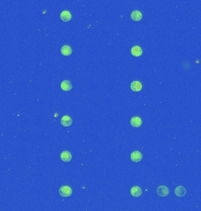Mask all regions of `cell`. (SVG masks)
Returning a JSON list of instances; mask_svg holds the SVG:
<instances>
[{
	"label": "cell",
	"instance_id": "cell-12",
	"mask_svg": "<svg viewBox=\"0 0 201 211\" xmlns=\"http://www.w3.org/2000/svg\"><path fill=\"white\" fill-rule=\"evenodd\" d=\"M61 123L64 127H69L72 123V120L69 116H64L61 119Z\"/></svg>",
	"mask_w": 201,
	"mask_h": 211
},
{
	"label": "cell",
	"instance_id": "cell-13",
	"mask_svg": "<svg viewBox=\"0 0 201 211\" xmlns=\"http://www.w3.org/2000/svg\"><path fill=\"white\" fill-rule=\"evenodd\" d=\"M60 18L62 21H63L64 22H68L71 19L72 15L69 11H63L60 14Z\"/></svg>",
	"mask_w": 201,
	"mask_h": 211
},
{
	"label": "cell",
	"instance_id": "cell-14",
	"mask_svg": "<svg viewBox=\"0 0 201 211\" xmlns=\"http://www.w3.org/2000/svg\"><path fill=\"white\" fill-rule=\"evenodd\" d=\"M131 17L132 19L134 21H139L142 18V15L141 13L139 11H138V10L134 11L131 13Z\"/></svg>",
	"mask_w": 201,
	"mask_h": 211
},
{
	"label": "cell",
	"instance_id": "cell-5",
	"mask_svg": "<svg viewBox=\"0 0 201 211\" xmlns=\"http://www.w3.org/2000/svg\"><path fill=\"white\" fill-rule=\"evenodd\" d=\"M142 123V119L138 116L133 117L131 119V124L134 127H139Z\"/></svg>",
	"mask_w": 201,
	"mask_h": 211
},
{
	"label": "cell",
	"instance_id": "cell-10",
	"mask_svg": "<svg viewBox=\"0 0 201 211\" xmlns=\"http://www.w3.org/2000/svg\"><path fill=\"white\" fill-rule=\"evenodd\" d=\"M142 88V84L139 81H134L131 84V89L133 92H140Z\"/></svg>",
	"mask_w": 201,
	"mask_h": 211
},
{
	"label": "cell",
	"instance_id": "cell-11",
	"mask_svg": "<svg viewBox=\"0 0 201 211\" xmlns=\"http://www.w3.org/2000/svg\"><path fill=\"white\" fill-rule=\"evenodd\" d=\"M61 52L64 56H69L72 53V49L68 45H65L61 48Z\"/></svg>",
	"mask_w": 201,
	"mask_h": 211
},
{
	"label": "cell",
	"instance_id": "cell-6",
	"mask_svg": "<svg viewBox=\"0 0 201 211\" xmlns=\"http://www.w3.org/2000/svg\"><path fill=\"white\" fill-rule=\"evenodd\" d=\"M186 194V189L181 185H179L175 189V194L178 197H183Z\"/></svg>",
	"mask_w": 201,
	"mask_h": 211
},
{
	"label": "cell",
	"instance_id": "cell-7",
	"mask_svg": "<svg viewBox=\"0 0 201 211\" xmlns=\"http://www.w3.org/2000/svg\"><path fill=\"white\" fill-rule=\"evenodd\" d=\"M131 54L135 57H139L142 55L143 51L139 46H134L131 48Z\"/></svg>",
	"mask_w": 201,
	"mask_h": 211
},
{
	"label": "cell",
	"instance_id": "cell-8",
	"mask_svg": "<svg viewBox=\"0 0 201 211\" xmlns=\"http://www.w3.org/2000/svg\"><path fill=\"white\" fill-rule=\"evenodd\" d=\"M60 158L63 162H69L72 159V155L68 151H64L60 155Z\"/></svg>",
	"mask_w": 201,
	"mask_h": 211
},
{
	"label": "cell",
	"instance_id": "cell-4",
	"mask_svg": "<svg viewBox=\"0 0 201 211\" xmlns=\"http://www.w3.org/2000/svg\"><path fill=\"white\" fill-rule=\"evenodd\" d=\"M61 88L62 90L64 92L70 91L72 88V85L69 80H63L61 83Z\"/></svg>",
	"mask_w": 201,
	"mask_h": 211
},
{
	"label": "cell",
	"instance_id": "cell-1",
	"mask_svg": "<svg viewBox=\"0 0 201 211\" xmlns=\"http://www.w3.org/2000/svg\"><path fill=\"white\" fill-rule=\"evenodd\" d=\"M59 194L62 197H69L72 194V189L70 187L64 185L59 189Z\"/></svg>",
	"mask_w": 201,
	"mask_h": 211
},
{
	"label": "cell",
	"instance_id": "cell-3",
	"mask_svg": "<svg viewBox=\"0 0 201 211\" xmlns=\"http://www.w3.org/2000/svg\"><path fill=\"white\" fill-rule=\"evenodd\" d=\"M131 159L135 162H140L142 159V154L138 151H134L131 154Z\"/></svg>",
	"mask_w": 201,
	"mask_h": 211
},
{
	"label": "cell",
	"instance_id": "cell-2",
	"mask_svg": "<svg viewBox=\"0 0 201 211\" xmlns=\"http://www.w3.org/2000/svg\"><path fill=\"white\" fill-rule=\"evenodd\" d=\"M156 194L159 196L165 197L169 194V189L167 186L160 185L156 189Z\"/></svg>",
	"mask_w": 201,
	"mask_h": 211
},
{
	"label": "cell",
	"instance_id": "cell-9",
	"mask_svg": "<svg viewBox=\"0 0 201 211\" xmlns=\"http://www.w3.org/2000/svg\"><path fill=\"white\" fill-rule=\"evenodd\" d=\"M131 194L134 197H139L142 194V191L141 188L138 186H134L131 189Z\"/></svg>",
	"mask_w": 201,
	"mask_h": 211
}]
</instances>
